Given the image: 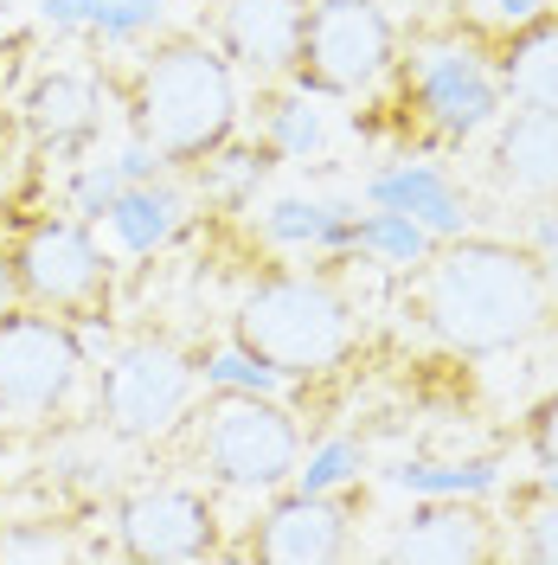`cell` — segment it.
I'll return each instance as SVG.
<instances>
[{"label": "cell", "mask_w": 558, "mask_h": 565, "mask_svg": "<svg viewBox=\"0 0 558 565\" xmlns=\"http://www.w3.org/2000/svg\"><path fill=\"white\" fill-rule=\"evenodd\" d=\"M437 245L430 232H423L418 218H405V212H385V206H373V212H353V250L360 257H379V264H418L423 250Z\"/></svg>", "instance_id": "23"}, {"label": "cell", "mask_w": 558, "mask_h": 565, "mask_svg": "<svg viewBox=\"0 0 558 565\" xmlns=\"http://www.w3.org/2000/svg\"><path fill=\"white\" fill-rule=\"evenodd\" d=\"M193 398H200V360L174 334H129L122 348H109L104 380H97V412L122 444L168 437Z\"/></svg>", "instance_id": "9"}, {"label": "cell", "mask_w": 558, "mask_h": 565, "mask_svg": "<svg viewBox=\"0 0 558 565\" xmlns=\"http://www.w3.org/2000/svg\"><path fill=\"white\" fill-rule=\"evenodd\" d=\"M45 20L104 39H148L161 33V0H45Z\"/></svg>", "instance_id": "21"}, {"label": "cell", "mask_w": 558, "mask_h": 565, "mask_svg": "<svg viewBox=\"0 0 558 565\" xmlns=\"http://www.w3.org/2000/svg\"><path fill=\"white\" fill-rule=\"evenodd\" d=\"M0 282L13 302L45 309L77 328L84 353H97V328H109V296H116V264L104 238L71 212V218H26L0 245Z\"/></svg>", "instance_id": "6"}, {"label": "cell", "mask_w": 558, "mask_h": 565, "mask_svg": "<svg viewBox=\"0 0 558 565\" xmlns=\"http://www.w3.org/2000/svg\"><path fill=\"white\" fill-rule=\"evenodd\" d=\"M366 200H373V206H385V212H405V218H418L430 238H455V232H462V218H469L462 186H455V180L437 168V161H398V168L373 174Z\"/></svg>", "instance_id": "17"}, {"label": "cell", "mask_w": 558, "mask_h": 565, "mask_svg": "<svg viewBox=\"0 0 558 565\" xmlns=\"http://www.w3.org/2000/svg\"><path fill=\"white\" fill-rule=\"evenodd\" d=\"M398 309L437 348L489 360V353H521L552 334L558 282L533 238L455 232V238H437L418 264H405Z\"/></svg>", "instance_id": "1"}, {"label": "cell", "mask_w": 558, "mask_h": 565, "mask_svg": "<svg viewBox=\"0 0 558 565\" xmlns=\"http://www.w3.org/2000/svg\"><path fill=\"white\" fill-rule=\"evenodd\" d=\"M391 565H494L507 553V521L489 514L475 494H423V508L405 514V527L385 540Z\"/></svg>", "instance_id": "12"}, {"label": "cell", "mask_w": 558, "mask_h": 565, "mask_svg": "<svg viewBox=\"0 0 558 565\" xmlns=\"http://www.w3.org/2000/svg\"><path fill=\"white\" fill-rule=\"evenodd\" d=\"M257 104H264V141L277 148V161H296V154L321 148V109L289 77L282 84H257Z\"/></svg>", "instance_id": "22"}, {"label": "cell", "mask_w": 558, "mask_h": 565, "mask_svg": "<svg viewBox=\"0 0 558 565\" xmlns=\"http://www.w3.org/2000/svg\"><path fill=\"white\" fill-rule=\"evenodd\" d=\"M90 373L77 328L45 309H0V424H52Z\"/></svg>", "instance_id": "8"}, {"label": "cell", "mask_w": 558, "mask_h": 565, "mask_svg": "<svg viewBox=\"0 0 558 565\" xmlns=\"http://www.w3.org/2000/svg\"><path fill=\"white\" fill-rule=\"evenodd\" d=\"M489 7H494V20H501V26H514V20H526V13H539L546 0H489Z\"/></svg>", "instance_id": "30"}, {"label": "cell", "mask_w": 558, "mask_h": 565, "mask_svg": "<svg viewBox=\"0 0 558 565\" xmlns=\"http://www.w3.org/2000/svg\"><path fill=\"white\" fill-rule=\"evenodd\" d=\"M180 462L206 482L232 494H277L302 469V418L282 405L277 392H238V386H206L186 418L168 430Z\"/></svg>", "instance_id": "4"}, {"label": "cell", "mask_w": 558, "mask_h": 565, "mask_svg": "<svg viewBox=\"0 0 558 565\" xmlns=\"http://www.w3.org/2000/svg\"><path fill=\"white\" fill-rule=\"evenodd\" d=\"M116 104L168 174H193L245 122V84L206 33H154L116 71Z\"/></svg>", "instance_id": "2"}, {"label": "cell", "mask_w": 558, "mask_h": 565, "mask_svg": "<svg viewBox=\"0 0 558 565\" xmlns=\"http://www.w3.org/2000/svg\"><path fill=\"white\" fill-rule=\"evenodd\" d=\"M489 39L494 77H501V97L507 109H546L558 116V0H546L539 13H526L514 26H482Z\"/></svg>", "instance_id": "14"}, {"label": "cell", "mask_w": 558, "mask_h": 565, "mask_svg": "<svg viewBox=\"0 0 558 565\" xmlns=\"http://www.w3.org/2000/svg\"><path fill=\"white\" fill-rule=\"evenodd\" d=\"M264 238L289 250H353V212L321 200H277L264 212Z\"/></svg>", "instance_id": "20"}, {"label": "cell", "mask_w": 558, "mask_h": 565, "mask_svg": "<svg viewBox=\"0 0 558 565\" xmlns=\"http://www.w3.org/2000/svg\"><path fill=\"white\" fill-rule=\"evenodd\" d=\"M391 482L411 494H482L494 489V462H405Z\"/></svg>", "instance_id": "24"}, {"label": "cell", "mask_w": 558, "mask_h": 565, "mask_svg": "<svg viewBox=\"0 0 558 565\" xmlns=\"http://www.w3.org/2000/svg\"><path fill=\"white\" fill-rule=\"evenodd\" d=\"M104 225L116 232V245H122V250L154 257V250H168L180 232H186V193H180L168 174L129 180V186L116 193V206L104 212Z\"/></svg>", "instance_id": "18"}, {"label": "cell", "mask_w": 558, "mask_h": 565, "mask_svg": "<svg viewBox=\"0 0 558 565\" xmlns=\"http://www.w3.org/2000/svg\"><path fill=\"white\" fill-rule=\"evenodd\" d=\"M116 553L136 565H200L225 553V514L212 489L148 482L116 501Z\"/></svg>", "instance_id": "10"}, {"label": "cell", "mask_w": 558, "mask_h": 565, "mask_svg": "<svg viewBox=\"0 0 558 565\" xmlns=\"http://www.w3.org/2000/svg\"><path fill=\"white\" fill-rule=\"evenodd\" d=\"M360 469H366V450H360V444H347V437H328V444L302 450V469H296V482H289V489L334 494V489H347Z\"/></svg>", "instance_id": "25"}, {"label": "cell", "mask_w": 558, "mask_h": 565, "mask_svg": "<svg viewBox=\"0 0 558 565\" xmlns=\"http://www.w3.org/2000/svg\"><path fill=\"white\" fill-rule=\"evenodd\" d=\"M379 90H385V129L411 154L469 148L507 116L482 26H423V33L398 39V58H391Z\"/></svg>", "instance_id": "3"}, {"label": "cell", "mask_w": 558, "mask_h": 565, "mask_svg": "<svg viewBox=\"0 0 558 565\" xmlns=\"http://www.w3.org/2000/svg\"><path fill=\"white\" fill-rule=\"evenodd\" d=\"M507 553L533 565H558V476H533L507 489Z\"/></svg>", "instance_id": "19"}, {"label": "cell", "mask_w": 558, "mask_h": 565, "mask_svg": "<svg viewBox=\"0 0 558 565\" xmlns=\"http://www.w3.org/2000/svg\"><path fill=\"white\" fill-rule=\"evenodd\" d=\"M232 341L277 380H321L353 353V302L328 270H270L238 296Z\"/></svg>", "instance_id": "5"}, {"label": "cell", "mask_w": 558, "mask_h": 565, "mask_svg": "<svg viewBox=\"0 0 558 565\" xmlns=\"http://www.w3.org/2000/svg\"><path fill=\"white\" fill-rule=\"evenodd\" d=\"M129 180L116 161H97V168H84V174L71 180V212L84 218V225H104V212L116 206V193H122Z\"/></svg>", "instance_id": "27"}, {"label": "cell", "mask_w": 558, "mask_h": 565, "mask_svg": "<svg viewBox=\"0 0 558 565\" xmlns=\"http://www.w3.org/2000/svg\"><path fill=\"white\" fill-rule=\"evenodd\" d=\"M489 180L501 200L521 206H558V116L546 109H514L494 122L489 148Z\"/></svg>", "instance_id": "15"}, {"label": "cell", "mask_w": 558, "mask_h": 565, "mask_svg": "<svg viewBox=\"0 0 558 565\" xmlns=\"http://www.w3.org/2000/svg\"><path fill=\"white\" fill-rule=\"evenodd\" d=\"M26 136L45 148V154H77L90 148V136L104 129V84L90 71H45L33 90H26Z\"/></svg>", "instance_id": "16"}, {"label": "cell", "mask_w": 558, "mask_h": 565, "mask_svg": "<svg viewBox=\"0 0 558 565\" xmlns=\"http://www.w3.org/2000/svg\"><path fill=\"white\" fill-rule=\"evenodd\" d=\"M309 0H206V39L250 84H282Z\"/></svg>", "instance_id": "13"}, {"label": "cell", "mask_w": 558, "mask_h": 565, "mask_svg": "<svg viewBox=\"0 0 558 565\" xmlns=\"http://www.w3.org/2000/svg\"><path fill=\"white\" fill-rule=\"evenodd\" d=\"M353 508L360 494H309V489H277V501L250 521L245 546L264 565H334L353 559Z\"/></svg>", "instance_id": "11"}, {"label": "cell", "mask_w": 558, "mask_h": 565, "mask_svg": "<svg viewBox=\"0 0 558 565\" xmlns=\"http://www.w3.org/2000/svg\"><path fill=\"white\" fill-rule=\"evenodd\" d=\"M84 546L71 540L65 527H33V521H20V527L0 533V559H77Z\"/></svg>", "instance_id": "28"}, {"label": "cell", "mask_w": 558, "mask_h": 565, "mask_svg": "<svg viewBox=\"0 0 558 565\" xmlns=\"http://www.w3.org/2000/svg\"><path fill=\"white\" fill-rule=\"evenodd\" d=\"M526 457H533V469L539 476H558V392H546L533 412H526Z\"/></svg>", "instance_id": "29"}, {"label": "cell", "mask_w": 558, "mask_h": 565, "mask_svg": "<svg viewBox=\"0 0 558 565\" xmlns=\"http://www.w3.org/2000/svg\"><path fill=\"white\" fill-rule=\"evenodd\" d=\"M200 373H206V386H238V392H277L282 386L277 373H270L257 353H245L238 341H232L225 353H206V366H200Z\"/></svg>", "instance_id": "26"}, {"label": "cell", "mask_w": 558, "mask_h": 565, "mask_svg": "<svg viewBox=\"0 0 558 565\" xmlns=\"http://www.w3.org/2000/svg\"><path fill=\"white\" fill-rule=\"evenodd\" d=\"M398 20L385 0H309V20L289 58V84L314 104H360L398 58Z\"/></svg>", "instance_id": "7"}]
</instances>
